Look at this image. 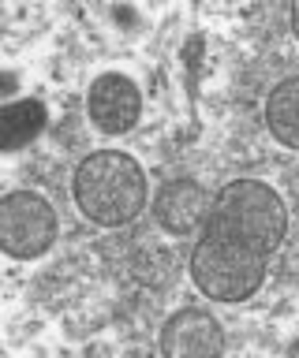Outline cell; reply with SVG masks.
Wrapping results in <instances>:
<instances>
[{
    "instance_id": "obj_6",
    "label": "cell",
    "mask_w": 299,
    "mask_h": 358,
    "mask_svg": "<svg viewBox=\"0 0 299 358\" xmlns=\"http://www.w3.org/2000/svg\"><path fill=\"white\" fill-rule=\"evenodd\" d=\"M150 209H153V220H158L169 235L187 239V235L198 231V224H202V217H206L209 190L191 176H176L158 190V198H153Z\"/></svg>"
},
{
    "instance_id": "obj_9",
    "label": "cell",
    "mask_w": 299,
    "mask_h": 358,
    "mask_svg": "<svg viewBox=\"0 0 299 358\" xmlns=\"http://www.w3.org/2000/svg\"><path fill=\"white\" fill-rule=\"evenodd\" d=\"M19 90V78L12 71H0V97H8V94H15Z\"/></svg>"
},
{
    "instance_id": "obj_2",
    "label": "cell",
    "mask_w": 299,
    "mask_h": 358,
    "mask_svg": "<svg viewBox=\"0 0 299 358\" xmlns=\"http://www.w3.org/2000/svg\"><path fill=\"white\" fill-rule=\"evenodd\" d=\"M75 206L97 228H127L142 217L150 183L142 164L124 150H97L83 157L71 179Z\"/></svg>"
},
{
    "instance_id": "obj_5",
    "label": "cell",
    "mask_w": 299,
    "mask_h": 358,
    "mask_svg": "<svg viewBox=\"0 0 299 358\" xmlns=\"http://www.w3.org/2000/svg\"><path fill=\"white\" fill-rule=\"evenodd\" d=\"M225 351V329L209 310L187 306L161 324V355L169 358H217Z\"/></svg>"
},
{
    "instance_id": "obj_3",
    "label": "cell",
    "mask_w": 299,
    "mask_h": 358,
    "mask_svg": "<svg viewBox=\"0 0 299 358\" xmlns=\"http://www.w3.org/2000/svg\"><path fill=\"white\" fill-rule=\"evenodd\" d=\"M57 235V209L38 190H12L0 198V254L15 257V262H34L53 250Z\"/></svg>"
},
{
    "instance_id": "obj_1",
    "label": "cell",
    "mask_w": 299,
    "mask_h": 358,
    "mask_svg": "<svg viewBox=\"0 0 299 358\" xmlns=\"http://www.w3.org/2000/svg\"><path fill=\"white\" fill-rule=\"evenodd\" d=\"M191 250V280L214 302H247L288 235L284 198L262 179H232L209 198Z\"/></svg>"
},
{
    "instance_id": "obj_8",
    "label": "cell",
    "mask_w": 299,
    "mask_h": 358,
    "mask_svg": "<svg viewBox=\"0 0 299 358\" xmlns=\"http://www.w3.org/2000/svg\"><path fill=\"white\" fill-rule=\"evenodd\" d=\"M265 123L270 134L288 150H299V78L288 75L284 83H277L265 101Z\"/></svg>"
},
{
    "instance_id": "obj_4",
    "label": "cell",
    "mask_w": 299,
    "mask_h": 358,
    "mask_svg": "<svg viewBox=\"0 0 299 358\" xmlns=\"http://www.w3.org/2000/svg\"><path fill=\"white\" fill-rule=\"evenodd\" d=\"M86 116L102 134L120 138V134L135 131L142 120V90L135 78L120 75V71H105L97 75L90 90H86Z\"/></svg>"
},
{
    "instance_id": "obj_7",
    "label": "cell",
    "mask_w": 299,
    "mask_h": 358,
    "mask_svg": "<svg viewBox=\"0 0 299 358\" xmlns=\"http://www.w3.org/2000/svg\"><path fill=\"white\" fill-rule=\"evenodd\" d=\"M49 123V108L38 97H23V101H8L0 105V153H19L46 131Z\"/></svg>"
}]
</instances>
